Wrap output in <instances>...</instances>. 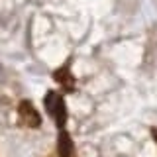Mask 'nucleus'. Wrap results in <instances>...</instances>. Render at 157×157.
<instances>
[{
  "label": "nucleus",
  "mask_w": 157,
  "mask_h": 157,
  "mask_svg": "<svg viewBox=\"0 0 157 157\" xmlns=\"http://www.w3.org/2000/svg\"><path fill=\"white\" fill-rule=\"evenodd\" d=\"M45 108L49 112V116L55 120L57 128L61 130V128H65V122H67V106H65V100H63V96L59 94L55 90H49L45 94Z\"/></svg>",
  "instance_id": "obj_1"
},
{
  "label": "nucleus",
  "mask_w": 157,
  "mask_h": 157,
  "mask_svg": "<svg viewBox=\"0 0 157 157\" xmlns=\"http://www.w3.org/2000/svg\"><path fill=\"white\" fill-rule=\"evenodd\" d=\"M18 120L20 124L24 128H32V130H36V128L41 126V116H39V112L36 110V106L32 104L29 100H22L18 106Z\"/></svg>",
  "instance_id": "obj_2"
},
{
  "label": "nucleus",
  "mask_w": 157,
  "mask_h": 157,
  "mask_svg": "<svg viewBox=\"0 0 157 157\" xmlns=\"http://www.w3.org/2000/svg\"><path fill=\"white\" fill-rule=\"evenodd\" d=\"M57 155L59 157H77L75 144H73L71 136L65 132V128L59 130V140H57Z\"/></svg>",
  "instance_id": "obj_3"
},
{
  "label": "nucleus",
  "mask_w": 157,
  "mask_h": 157,
  "mask_svg": "<svg viewBox=\"0 0 157 157\" xmlns=\"http://www.w3.org/2000/svg\"><path fill=\"white\" fill-rule=\"evenodd\" d=\"M53 78L61 85L65 90H75V77L71 75V69H69V65H65V67H61V69H57L55 73H53Z\"/></svg>",
  "instance_id": "obj_4"
},
{
  "label": "nucleus",
  "mask_w": 157,
  "mask_h": 157,
  "mask_svg": "<svg viewBox=\"0 0 157 157\" xmlns=\"http://www.w3.org/2000/svg\"><path fill=\"white\" fill-rule=\"evenodd\" d=\"M49 157H55V155H49Z\"/></svg>",
  "instance_id": "obj_5"
}]
</instances>
